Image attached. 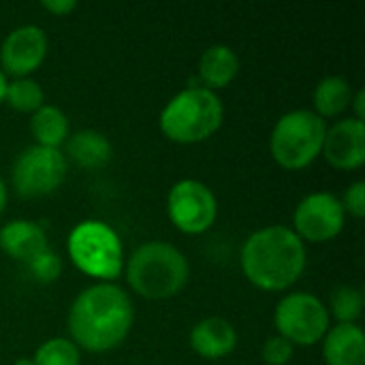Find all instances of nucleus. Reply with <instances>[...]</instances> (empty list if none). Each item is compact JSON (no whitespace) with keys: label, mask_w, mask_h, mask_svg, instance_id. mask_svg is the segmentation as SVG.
<instances>
[{"label":"nucleus","mask_w":365,"mask_h":365,"mask_svg":"<svg viewBox=\"0 0 365 365\" xmlns=\"http://www.w3.org/2000/svg\"><path fill=\"white\" fill-rule=\"evenodd\" d=\"M130 297L111 282L83 289L71 306L68 331L73 344L90 353H105L120 346L133 327Z\"/></svg>","instance_id":"1"},{"label":"nucleus","mask_w":365,"mask_h":365,"mask_svg":"<svg viewBox=\"0 0 365 365\" xmlns=\"http://www.w3.org/2000/svg\"><path fill=\"white\" fill-rule=\"evenodd\" d=\"M306 269V248L289 227L255 231L242 246V272L261 291H284Z\"/></svg>","instance_id":"2"},{"label":"nucleus","mask_w":365,"mask_h":365,"mask_svg":"<svg viewBox=\"0 0 365 365\" xmlns=\"http://www.w3.org/2000/svg\"><path fill=\"white\" fill-rule=\"evenodd\" d=\"M126 278L137 295L145 299H169L186 287L188 261L171 244L148 242L130 255Z\"/></svg>","instance_id":"3"},{"label":"nucleus","mask_w":365,"mask_h":365,"mask_svg":"<svg viewBox=\"0 0 365 365\" xmlns=\"http://www.w3.org/2000/svg\"><path fill=\"white\" fill-rule=\"evenodd\" d=\"M220 98L201 86L178 92L160 111V130L175 143H199L212 137L222 124Z\"/></svg>","instance_id":"4"},{"label":"nucleus","mask_w":365,"mask_h":365,"mask_svg":"<svg viewBox=\"0 0 365 365\" xmlns=\"http://www.w3.org/2000/svg\"><path fill=\"white\" fill-rule=\"evenodd\" d=\"M68 257L75 267L101 282H111L124 272V248L118 233L101 220H83L68 235Z\"/></svg>","instance_id":"5"},{"label":"nucleus","mask_w":365,"mask_h":365,"mask_svg":"<svg viewBox=\"0 0 365 365\" xmlns=\"http://www.w3.org/2000/svg\"><path fill=\"white\" fill-rule=\"evenodd\" d=\"M325 120L314 111L295 109L284 113L269 139V150L274 160L287 171H299L312 165L323 150L325 141Z\"/></svg>","instance_id":"6"},{"label":"nucleus","mask_w":365,"mask_h":365,"mask_svg":"<svg viewBox=\"0 0 365 365\" xmlns=\"http://www.w3.org/2000/svg\"><path fill=\"white\" fill-rule=\"evenodd\" d=\"M278 336L293 346H312L321 342L329 329L327 306L310 293H291L282 297L274 312Z\"/></svg>","instance_id":"7"},{"label":"nucleus","mask_w":365,"mask_h":365,"mask_svg":"<svg viewBox=\"0 0 365 365\" xmlns=\"http://www.w3.org/2000/svg\"><path fill=\"white\" fill-rule=\"evenodd\" d=\"M68 160L60 150L32 145L15 158L11 184L19 197H45L51 195L64 182Z\"/></svg>","instance_id":"8"},{"label":"nucleus","mask_w":365,"mask_h":365,"mask_svg":"<svg viewBox=\"0 0 365 365\" xmlns=\"http://www.w3.org/2000/svg\"><path fill=\"white\" fill-rule=\"evenodd\" d=\"M167 212L175 229L188 235L205 233L218 216L214 192L197 180H182L173 184L167 197Z\"/></svg>","instance_id":"9"},{"label":"nucleus","mask_w":365,"mask_h":365,"mask_svg":"<svg viewBox=\"0 0 365 365\" xmlns=\"http://www.w3.org/2000/svg\"><path fill=\"white\" fill-rule=\"evenodd\" d=\"M344 218L346 212L338 197L329 192H312L295 207L293 225L299 240L325 244L340 235L344 229Z\"/></svg>","instance_id":"10"},{"label":"nucleus","mask_w":365,"mask_h":365,"mask_svg":"<svg viewBox=\"0 0 365 365\" xmlns=\"http://www.w3.org/2000/svg\"><path fill=\"white\" fill-rule=\"evenodd\" d=\"M47 56V36L38 26H19L0 47V64L2 73L15 75L17 79L34 73Z\"/></svg>","instance_id":"11"},{"label":"nucleus","mask_w":365,"mask_h":365,"mask_svg":"<svg viewBox=\"0 0 365 365\" xmlns=\"http://www.w3.org/2000/svg\"><path fill=\"white\" fill-rule=\"evenodd\" d=\"M321 154L325 160L340 169V171H353L359 169L365 163V124L361 120L349 118L336 122L325 133L323 150Z\"/></svg>","instance_id":"12"},{"label":"nucleus","mask_w":365,"mask_h":365,"mask_svg":"<svg viewBox=\"0 0 365 365\" xmlns=\"http://www.w3.org/2000/svg\"><path fill=\"white\" fill-rule=\"evenodd\" d=\"M190 346L199 357L216 361V359H222L235 351L237 334L229 321L218 319V317H210V319L199 321L192 327Z\"/></svg>","instance_id":"13"},{"label":"nucleus","mask_w":365,"mask_h":365,"mask_svg":"<svg viewBox=\"0 0 365 365\" xmlns=\"http://www.w3.org/2000/svg\"><path fill=\"white\" fill-rule=\"evenodd\" d=\"M47 248L49 244L43 227L32 220H11L0 229V250L24 265Z\"/></svg>","instance_id":"14"},{"label":"nucleus","mask_w":365,"mask_h":365,"mask_svg":"<svg viewBox=\"0 0 365 365\" xmlns=\"http://www.w3.org/2000/svg\"><path fill=\"white\" fill-rule=\"evenodd\" d=\"M327 365H365V334L355 323L329 327L323 338Z\"/></svg>","instance_id":"15"},{"label":"nucleus","mask_w":365,"mask_h":365,"mask_svg":"<svg viewBox=\"0 0 365 365\" xmlns=\"http://www.w3.org/2000/svg\"><path fill=\"white\" fill-rule=\"evenodd\" d=\"M111 143L109 139L92 128L79 130L66 139L68 158L81 169H101L111 160Z\"/></svg>","instance_id":"16"},{"label":"nucleus","mask_w":365,"mask_h":365,"mask_svg":"<svg viewBox=\"0 0 365 365\" xmlns=\"http://www.w3.org/2000/svg\"><path fill=\"white\" fill-rule=\"evenodd\" d=\"M240 73V58L227 45H212L199 60V77L207 90L227 88Z\"/></svg>","instance_id":"17"},{"label":"nucleus","mask_w":365,"mask_h":365,"mask_svg":"<svg viewBox=\"0 0 365 365\" xmlns=\"http://www.w3.org/2000/svg\"><path fill=\"white\" fill-rule=\"evenodd\" d=\"M30 130L36 139V145L58 150L68 139V118L62 109L53 105H43L32 113Z\"/></svg>","instance_id":"18"},{"label":"nucleus","mask_w":365,"mask_h":365,"mask_svg":"<svg viewBox=\"0 0 365 365\" xmlns=\"http://www.w3.org/2000/svg\"><path fill=\"white\" fill-rule=\"evenodd\" d=\"M353 101L351 83L342 77H325L314 90V109L319 118H334L340 115Z\"/></svg>","instance_id":"19"},{"label":"nucleus","mask_w":365,"mask_h":365,"mask_svg":"<svg viewBox=\"0 0 365 365\" xmlns=\"http://www.w3.org/2000/svg\"><path fill=\"white\" fill-rule=\"evenodd\" d=\"M43 90L34 79L21 77V79H13L11 83H6V94L4 101L9 103V107H13L15 111L21 113H34L36 109L43 107Z\"/></svg>","instance_id":"20"},{"label":"nucleus","mask_w":365,"mask_h":365,"mask_svg":"<svg viewBox=\"0 0 365 365\" xmlns=\"http://www.w3.org/2000/svg\"><path fill=\"white\" fill-rule=\"evenodd\" d=\"M361 310H364V295L357 287L342 284V287L334 289V293L329 297L327 312H331L336 317L338 325L355 323L361 317Z\"/></svg>","instance_id":"21"},{"label":"nucleus","mask_w":365,"mask_h":365,"mask_svg":"<svg viewBox=\"0 0 365 365\" xmlns=\"http://www.w3.org/2000/svg\"><path fill=\"white\" fill-rule=\"evenodd\" d=\"M34 365H79V349L64 338H51L43 342L34 357Z\"/></svg>","instance_id":"22"},{"label":"nucleus","mask_w":365,"mask_h":365,"mask_svg":"<svg viewBox=\"0 0 365 365\" xmlns=\"http://www.w3.org/2000/svg\"><path fill=\"white\" fill-rule=\"evenodd\" d=\"M26 269H28V274H30L32 280L43 282V284H49L56 278H60V274H62V261H60V257L51 248H47V250L38 252L36 257H32L26 263Z\"/></svg>","instance_id":"23"},{"label":"nucleus","mask_w":365,"mask_h":365,"mask_svg":"<svg viewBox=\"0 0 365 365\" xmlns=\"http://www.w3.org/2000/svg\"><path fill=\"white\" fill-rule=\"evenodd\" d=\"M261 355L267 365H287L293 359V344L280 336H274L263 344Z\"/></svg>","instance_id":"24"},{"label":"nucleus","mask_w":365,"mask_h":365,"mask_svg":"<svg viewBox=\"0 0 365 365\" xmlns=\"http://www.w3.org/2000/svg\"><path fill=\"white\" fill-rule=\"evenodd\" d=\"M342 207L344 212L353 214L355 218H364L365 214V182H355L346 195H344V201H342Z\"/></svg>","instance_id":"25"},{"label":"nucleus","mask_w":365,"mask_h":365,"mask_svg":"<svg viewBox=\"0 0 365 365\" xmlns=\"http://www.w3.org/2000/svg\"><path fill=\"white\" fill-rule=\"evenodd\" d=\"M41 6L47 9L53 15H68L77 6V2L75 0H43Z\"/></svg>","instance_id":"26"},{"label":"nucleus","mask_w":365,"mask_h":365,"mask_svg":"<svg viewBox=\"0 0 365 365\" xmlns=\"http://www.w3.org/2000/svg\"><path fill=\"white\" fill-rule=\"evenodd\" d=\"M353 103V107H355V120H361L364 122V115H365V92L364 90H359L357 94H355V98L351 101Z\"/></svg>","instance_id":"27"},{"label":"nucleus","mask_w":365,"mask_h":365,"mask_svg":"<svg viewBox=\"0 0 365 365\" xmlns=\"http://www.w3.org/2000/svg\"><path fill=\"white\" fill-rule=\"evenodd\" d=\"M6 83H9V81H6V75H4V73L0 71V105L4 103V94H6Z\"/></svg>","instance_id":"28"},{"label":"nucleus","mask_w":365,"mask_h":365,"mask_svg":"<svg viewBox=\"0 0 365 365\" xmlns=\"http://www.w3.org/2000/svg\"><path fill=\"white\" fill-rule=\"evenodd\" d=\"M4 205H6V186L0 178V214L4 212Z\"/></svg>","instance_id":"29"},{"label":"nucleus","mask_w":365,"mask_h":365,"mask_svg":"<svg viewBox=\"0 0 365 365\" xmlns=\"http://www.w3.org/2000/svg\"><path fill=\"white\" fill-rule=\"evenodd\" d=\"M15 365H34V364H32V359H17V364Z\"/></svg>","instance_id":"30"}]
</instances>
